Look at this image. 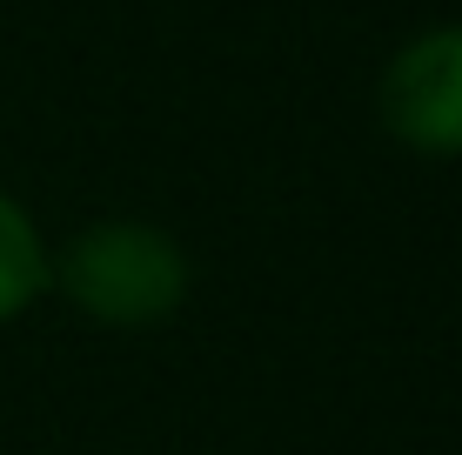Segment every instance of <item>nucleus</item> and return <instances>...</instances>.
I'll return each instance as SVG.
<instances>
[{
  "mask_svg": "<svg viewBox=\"0 0 462 455\" xmlns=\"http://www.w3.org/2000/svg\"><path fill=\"white\" fill-rule=\"evenodd\" d=\"M54 295L88 328L148 335L188 308L195 261H188L181 234H168L148 214H101L54 248Z\"/></svg>",
  "mask_w": 462,
  "mask_h": 455,
  "instance_id": "1",
  "label": "nucleus"
},
{
  "mask_svg": "<svg viewBox=\"0 0 462 455\" xmlns=\"http://www.w3.org/2000/svg\"><path fill=\"white\" fill-rule=\"evenodd\" d=\"M375 121L422 161H462V21H429L389 47L375 74Z\"/></svg>",
  "mask_w": 462,
  "mask_h": 455,
  "instance_id": "2",
  "label": "nucleus"
},
{
  "mask_svg": "<svg viewBox=\"0 0 462 455\" xmlns=\"http://www.w3.org/2000/svg\"><path fill=\"white\" fill-rule=\"evenodd\" d=\"M41 295H54V241L14 187H0V328L34 315Z\"/></svg>",
  "mask_w": 462,
  "mask_h": 455,
  "instance_id": "3",
  "label": "nucleus"
}]
</instances>
